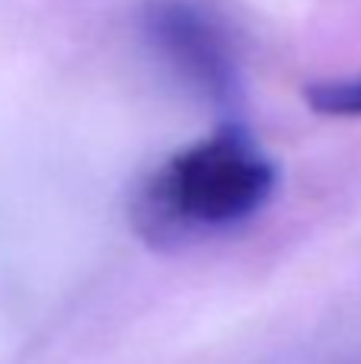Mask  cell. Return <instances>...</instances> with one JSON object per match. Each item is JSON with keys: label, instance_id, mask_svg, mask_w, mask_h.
<instances>
[{"label": "cell", "instance_id": "6da1fadb", "mask_svg": "<svg viewBox=\"0 0 361 364\" xmlns=\"http://www.w3.org/2000/svg\"><path fill=\"white\" fill-rule=\"evenodd\" d=\"M279 182L275 164L240 128L179 147L134 198V224L153 246H176L247 224L269 205Z\"/></svg>", "mask_w": 361, "mask_h": 364}, {"label": "cell", "instance_id": "7a4b0ae2", "mask_svg": "<svg viewBox=\"0 0 361 364\" xmlns=\"http://www.w3.org/2000/svg\"><path fill=\"white\" fill-rule=\"evenodd\" d=\"M144 32L153 51L189 87L215 102L234 100V48L215 16H208L202 6L189 0H151L144 10Z\"/></svg>", "mask_w": 361, "mask_h": 364}, {"label": "cell", "instance_id": "3957f363", "mask_svg": "<svg viewBox=\"0 0 361 364\" xmlns=\"http://www.w3.org/2000/svg\"><path fill=\"white\" fill-rule=\"evenodd\" d=\"M307 106L326 119H361V77L317 83L307 90Z\"/></svg>", "mask_w": 361, "mask_h": 364}]
</instances>
